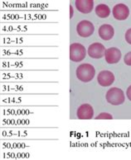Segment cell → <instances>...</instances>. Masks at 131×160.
Instances as JSON below:
<instances>
[{
    "instance_id": "cell-24",
    "label": "cell",
    "mask_w": 131,
    "mask_h": 160,
    "mask_svg": "<svg viewBox=\"0 0 131 160\" xmlns=\"http://www.w3.org/2000/svg\"><path fill=\"white\" fill-rule=\"evenodd\" d=\"M113 117L112 115L107 112H102L100 115H98L97 117H96V120H112Z\"/></svg>"
},
{
    "instance_id": "cell-20",
    "label": "cell",
    "mask_w": 131,
    "mask_h": 160,
    "mask_svg": "<svg viewBox=\"0 0 131 160\" xmlns=\"http://www.w3.org/2000/svg\"><path fill=\"white\" fill-rule=\"evenodd\" d=\"M77 117L80 120H90L94 117V110L90 104H82L77 109Z\"/></svg>"
},
{
    "instance_id": "cell-19",
    "label": "cell",
    "mask_w": 131,
    "mask_h": 160,
    "mask_svg": "<svg viewBox=\"0 0 131 160\" xmlns=\"http://www.w3.org/2000/svg\"><path fill=\"white\" fill-rule=\"evenodd\" d=\"M121 51L116 47H111L106 50L105 52V58L106 61L110 64H117L121 59Z\"/></svg>"
},
{
    "instance_id": "cell-7",
    "label": "cell",
    "mask_w": 131,
    "mask_h": 160,
    "mask_svg": "<svg viewBox=\"0 0 131 160\" xmlns=\"http://www.w3.org/2000/svg\"><path fill=\"white\" fill-rule=\"evenodd\" d=\"M59 35H0V46H58Z\"/></svg>"
},
{
    "instance_id": "cell-25",
    "label": "cell",
    "mask_w": 131,
    "mask_h": 160,
    "mask_svg": "<svg viewBox=\"0 0 131 160\" xmlns=\"http://www.w3.org/2000/svg\"><path fill=\"white\" fill-rule=\"evenodd\" d=\"M124 64L128 65V66H131V51L128 52L126 55H124Z\"/></svg>"
},
{
    "instance_id": "cell-17",
    "label": "cell",
    "mask_w": 131,
    "mask_h": 160,
    "mask_svg": "<svg viewBox=\"0 0 131 160\" xmlns=\"http://www.w3.org/2000/svg\"><path fill=\"white\" fill-rule=\"evenodd\" d=\"M112 14L116 20L124 21L129 16V9L124 3H118L113 8Z\"/></svg>"
},
{
    "instance_id": "cell-28",
    "label": "cell",
    "mask_w": 131,
    "mask_h": 160,
    "mask_svg": "<svg viewBox=\"0 0 131 160\" xmlns=\"http://www.w3.org/2000/svg\"><path fill=\"white\" fill-rule=\"evenodd\" d=\"M73 14H74L73 7H72V5L70 4V19L72 18V17H73Z\"/></svg>"
},
{
    "instance_id": "cell-16",
    "label": "cell",
    "mask_w": 131,
    "mask_h": 160,
    "mask_svg": "<svg viewBox=\"0 0 131 160\" xmlns=\"http://www.w3.org/2000/svg\"><path fill=\"white\" fill-rule=\"evenodd\" d=\"M106 50V47L104 46L103 44L100 42H95L88 47L87 54L92 59H101L105 56Z\"/></svg>"
},
{
    "instance_id": "cell-18",
    "label": "cell",
    "mask_w": 131,
    "mask_h": 160,
    "mask_svg": "<svg viewBox=\"0 0 131 160\" xmlns=\"http://www.w3.org/2000/svg\"><path fill=\"white\" fill-rule=\"evenodd\" d=\"M97 81L101 87H109L115 82V75L111 71L103 70L97 76Z\"/></svg>"
},
{
    "instance_id": "cell-26",
    "label": "cell",
    "mask_w": 131,
    "mask_h": 160,
    "mask_svg": "<svg viewBox=\"0 0 131 160\" xmlns=\"http://www.w3.org/2000/svg\"><path fill=\"white\" fill-rule=\"evenodd\" d=\"M124 38H125V41H126L127 43L131 45V28L126 31L125 35H124Z\"/></svg>"
},
{
    "instance_id": "cell-13",
    "label": "cell",
    "mask_w": 131,
    "mask_h": 160,
    "mask_svg": "<svg viewBox=\"0 0 131 160\" xmlns=\"http://www.w3.org/2000/svg\"><path fill=\"white\" fill-rule=\"evenodd\" d=\"M106 99L111 105L119 106L124 102L125 96L122 89L119 88H112L106 92Z\"/></svg>"
},
{
    "instance_id": "cell-2",
    "label": "cell",
    "mask_w": 131,
    "mask_h": 160,
    "mask_svg": "<svg viewBox=\"0 0 131 160\" xmlns=\"http://www.w3.org/2000/svg\"><path fill=\"white\" fill-rule=\"evenodd\" d=\"M58 106L46 112L23 117H0V127H50L54 126V115L57 113Z\"/></svg>"
},
{
    "instance_id": "cell-5",
    "label": "cell",
    "mask_w": 131,
    "mask_h": 160,
    "mask_svg": "<svg viewBox=\"0 0 131 160\" xmlns=\"http://www.w3.org/2000/svg\"><path fill=\"white\" fill-rule=\"evenodd\" d=\"M59 94H0V106H58Z\"/></svg>"
},
{
    "instance_id": "cell-9",
    "label": "cell",
    "mask_w": 131,
    "mask_h": 160,
    "mask_svg": "<svg viewBox=\"0 0 131 160\" xmlns=\"http://www.w3.org/2000/svg\"><path fill=\"white\" fill-rule=\"evenodd\" d=\"M58 70H0V82H58Z\"/></svg>"
},
{
    "instance_id": "cell-23",
    "label": "cell",
    "mask_w": 131,
    "mask_h": 160,
    "mask_svg": "<svg viewBox=\"0 0 131 160\" xmlns=\"http://www.w3.org/2000/svg\"><path fill=\"white\" fill-rule=\"evenodd\" d=\"M96 14L97 16L101 18H108L110 15H111V8L107 6L106 4H104V3H101V4H98L96 7Z\"/></svg>"
},
{
    "instance_id": "cell-22",
    "label": "cell",
    "mask_w": 131,
    "mask_h": 160,
    "mask_svg": "<svg viewBox=\"0 0 131 160\" xmlns=\"http://www.w3.org/2000/svg\"><path fill=\"white\" fill-rule=\"evenodd\" d=\"M98 34H99V37L104 41H110L114 37L115 29L110 24H103L100 27Z\"/></svg>"
},
{
    "instance_id": "cell-8",
    "label": "cell",
    "mask_w": 131,
    "mask_h": 160,
    "mask_svg": "<svg viewBox=\"0 0 131 160\" xmlns=\"http://www.w3.org/2000/svg\"><path fill=\"white\" fill-rule=\"evenodd\" d=\"M59 23H0V35H58Z\"/></svg>"
},
{
    "instance_id": "cell-12",
    "label": "cell",
    "mask_w": 131,
    "mask_h": 160,
    "mask_svg": "<svg viewBox=\"0 0 131 160\" xmlns=\"http://www.w3.org/2000/svg\"><path fill=\"white\" fill-rule=\"evenodd\" d=\"M76 77L83 82H89L93 80L96 75V69L90 64H82L76 70Z\"/></svg>"
},
{
    "instance_id": "cell-10",
    "label": "cell",
    "mask_w": 131,
    "mask_h": 160,
    "mask_svg": "<svg viewBox=\"0 0 131 160\" xmlns=\"http://www.w3.org/2000/svg\"><path fill=\"white\" fill-rule=\"evenodd\" d=\"M58 59H0V70H58Z\"/></svg>"
},
{
    "instance_id": "cell-14",
    "label": "cell",
    "mask_w": 131,
    "mask_h": 160,
    "mask_svg": "<svg viewBox=\"0 0 131 160\" xmlns=\"http://www.w3.org/2000/svg\"><path fill=\"white\" fill-rule=\"evenodd\" d=\"M85 47L81 43H72L70 46V60L73 62L82 61L86 56Z\"/></svg>"
},
{
    "instance_id": "cell-11",
    "label": "cell",
    "mask_w": 131,
    "mask_h": 160,
    "mask_svg": "<svg viewBox=\"0 0 131 160\" xmlns=\"http://www.w3.org/2000/svg\"><path fill=\"white\" fill-rule=\"evenodd\" d=\"M53 4L43 1H0V11H58Z\"/></svg>"
},
{
    "instance_id": "cell-27",
    "label": "cell",
    "mask_w": 131,
    "mask_h": 160,
    "mask_svg": "<svg viewBox=\"0 0 131 160\" xmlns=\"http://www.w3.org/2000/svg\"><path fill=\"white\" fill-rule=\"evenodd\" d=\"M126 96H127V98H128V99H129V100L131 102V85L129 86V88H127Z\"/></svg>"
},
{
    "instance_id": "cell-21",
    "label": "cell",
    "mask_w": 131,
    "mask_h": 160,
    "mask_svg": "<svg viewBox=\"0 0 131 160\" xmlns=\"http://www.w3.org/2000/svg\"><path fill=\"white\" fill-rule=\"evenodd\" d=\"M76 9L83 14H89L94 8L93 0H76L75 2Z\"/></svg>"
},
{
    "instance_id": "cell-15",
    "label": "cell",
    "mask_w": 131,
    "mask_h": 160,
    "mask_svg": "<svg viewBox=\"0 0 131 160\" xmlns=\"http://www.w3.org/2000/svg\"><path fill=\"white\" fill-rule=\"evenodd\" d=\"M76 32L80 37H89L94 33L95 27L90 21L82 20L76 26Z\"/></svg>"
},
{
    "instance_id": "cell-1",
    "label": "cell",
    "mask_w": 131,
    "mask_h": 160,
    "mask_svg": "<svg viewBox=\"0 0 131 160\" xmlns=\"http://www.w3.org/2000/svg\"><path fill=\"white\" fill-rule=\"evenodd\" d=\"M58 126L0 127V140H58Z\"/></svg>"
},
{
    "instance_id": "cell-3",
    "label": "cell",
    "mask_w": 131,
    "mask_h": 160,
    "mask_svg": "<svg viewBox=\"0 0 131 160\" xmlns=\"http://www.w3.org/2000/svg\"><path fill=\"white\" fill-rule=\"evenodd\" d=\"M58 59V46H0V59Z\"/></svg>"
},
{
    "instance_id": "cell-4",
    "label": "cell",
    "mask_w": 131,
    "mask_h": 160,
    "mask_svg": "<svg viewBox=\"0 0 131 160\" xmlns=\"http://www.w3.org/2000/svg\"><path fill=\"white\" fill-rule=\"evenodd\" d=\"M59 82H0V94H58Z\"/></svg>"
},
{
    "instance_id": "cell-6",
    "label": "cell",
    "mask_w": 131,
    "mask_h": 160,
    "mask_svg": "<svg viewBox=\"0 0 131 160\" xmlns=\"http://www.w3.org/2000/svg\"><path fill=\"white\" fill-rule=\"evenodd\" d=\"M59 11H0V23H59Z\"/></svg>"
}]
</instances>
